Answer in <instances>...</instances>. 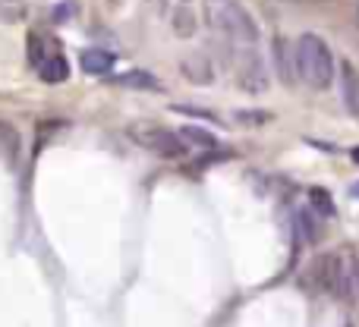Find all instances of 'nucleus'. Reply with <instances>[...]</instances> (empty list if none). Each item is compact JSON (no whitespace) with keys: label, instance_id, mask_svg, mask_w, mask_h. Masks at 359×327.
Wrapping results in <instances>:
<instances>
[{"label":"nucleus","instance_id":"1","mask_svg":"<svg viewBox=\"0 0 359 327\" xmlns=\"http://www.w3.org/2000/svg\"><path fill=\"white\" fill-rule=\"evenodd\" d=\"M293 60H297V79H303L309 88L316 92H325L331 88L337 73V63L334 54H331L328 41L318 35H303L297 44H293Z\"/></svg>","mask_w":359,"mask_h":327},{"label":"nucleus","instance_id":"2","mask_svg":"<svg viewBox=\"0 0 359 327\" xmlns=\"http://www.w3.org/2000/svg\"><path fill=\"white\" fill-rule=\"evenodd\" d=\"M215 25L236 44V48H252L259 41V25H255L252 13L240 4H221L215 6Z\"/></svg>","mask_w":359,"mask_h":327},{"label":"nucleus","instance_id":"3","mask_svg":"<svg viewBox=\"0 0 359 327\" xmlns=\"http://www.w3.org/2000/svg\"><path fill=\"white\" fill-rule=\"evenodd\" d=\"M130 139L139 145V148L151 151V155H158V158H168V161L183 158L186 148H189V145L180 139V132L164 130V126H149V123L130 126Z\"/></svg>","mask_w":359,"mask_h":327},{"label":"nucleus","instance_id":"4","mask_svg":"<svg viewBox=\"0 0 359 327\" xmlns=\"http://www.w3.org/2000/svg\"><path fill=\"white\" fill-rule=\"evenodd\" d=\"M233 76H236V85H240L246 95H265L268 85H271L265 60H262V57L255 54L252 48H240V54H236Z\"/></svg>","mask_w":359,"mask_h":327},{"label":"nucleus","instance_id":"5","mask_svg":"<svg viewBox=\"0 0 359 327\" xmlns=\"http://www.w3.org/2000/svg\"><path fill=\"white\" fill-rule=\"evenodd\" d=\"M180 73H183L186 82H192V85H211L215 82V67H211V60L205 54H189L180 60Z\"/></svg>","mask_w":359,"mask_h":327},{"label":"nucleus","instance_id":"6","mask_svg":"<svg viewBox=\"0 0 359 327\" xmlns=\"http://www.w3.org/2000/svg\"><path fill=\"white\" fill-rule=\"evenodd\" d=\"M341 98L350 117H359V73L350 60L341 63Z\"/></svg>","mask_w":359,"mask_h":327},{"label":"nucleus","instance_id":"7","mask_svg":"<svg viewBox=\"0 0 359 327\" xmlns=\"http://www.w3.org/2000/svg\"><path fill=\"white\" fill-rule=\"evenodd\" d=\"M114 63H117V57L101 48H86L79 54V67L86 76H107L114 69Z\"/></svg>","mask_w":359,"mask_h":327},{"label":"nucleus","instance_id":"8","mask_svg":"<svg viewBox=\"0 0 359 327\" xmlns=\"http://www.w3.org/2000/svg\"><path fill=\"white\" fill-rule=\"evenodd\" d=\"M38 79L48 85H60L69 79V60L63 54H48V60L38 67Z\"/></svg>","mask_w":359,"mask_h":327},{"label":"nucleus","instance_id":"9","mask_svg":"<svg viewBox=\"0 0 359 327\" xmlns=\"http://www.w3.org/2000/svg\"><path fill=\"white\" fill-rule=\"evenodd\" d=\"M117 85L139 88V92H158V88H161V79H158V76H151L149 69H130V73L117 76Z\"/></svg>","mask_w":359,"mask_h":327},{"label":"nucleus","instance_id":"10","mask_svg":"<svg viewBox=\"0 0 359 327\" xmlns=\"http://www.w3.org/2000/svg\"><path fill=\"white\" fill-rule=\"evenodd\" d=\"M309 208H312V214L322 217V221H331V217L337 214L334 198H331V192L322 189V186H312L309 189Z\"/></svg>","mask_w":359,"mask_h":327},{"label":"nucleus","instance_id":"11","mask_svg":"<svg viewBox=\"0 0 359 327\" xmlns=\"http://www.w3.org/2000/svg\"><path fill=\"white\" fill-rule=\"evenodd\" d=\"M274 60H278V76L284 85H293L297 82V60H290V50H287V41L278 38L274 41Z\"/></svg>","mask_w":359,"mask_h":327},{"label":"nucleus","instance_id":"12","mask_svg":"<svg viewBox=\"0 0 359 327\" xmlns=\"http://www.w3.org/2000/svg\"><path fill=\"white\" fill-rule=\"evenodd\" d=\"M180 139H183L186 145H192V148H205V151H215L217 145H221L208 130H202V126H183Z\"/></svg>","mask_w":359,"mask_h":327},{"label":"nucleus","instance_id":"13","mask_svg":"<svg viewBox=\"0 0 359 327\" xmlns=\"http://www.w3.org/2000/svg\"><path fill=\"white\" fill-rule=\"evenodd\" d=\"M19 155V132L13 130L6 120H0V158H4L6 164H13Z\"/></svg>","mask_w":359,"mask_h":327},{"label":"nucleus","instance_id":"14","mask_svg":"<svg viewBox=\"0 0 359 327\" xmlns=\"http://www.w3.org/2000/svg\"><path fill=\"white\" fill-rule=\"evenodd\" d=\"M29 16V4L25 0H0V22L4 25H16Z\"/></svg>","mask_w":359,"mask_h":327},{"label":"nucleus","instance_id":"15","mask_svg":"<svg viewBox=\"0 0 359 327\" xmlns=\"http://www.w3.org/2000/svg\"><path fill=\"white\" fill-rule=\"evenodd\" d=\"M233 120L236 126H243V130H259V126H268L274 120L271 111H233Z\"/></svg>","mask_w":359,"mask_h":327},{"label":"nucleus","instance_id":"16","mask_svg":"<svg viewBox=\"0 0 359 327\" xmlns=\"http://www.w3.org/2000/svg\"><path fill=\"white\" fill-rule=\"evenodd\" d=\"M48 54H50V50H48V41H44L38 32H29V67L38 69L44 60H48Z\"/></svg>","mask_w":359,"mask_h":327},{"label":"nucleus","instance_id":"17","mask_svg":"<svg viewBox=\"0 0 359 327\" xmlns=\"http://www.w3.org/2000/svg\"><path fill=\"white\" fill-rule=\"evenodd\" d=\"M174 32L180 38H189V35H196V16H192L186 6H180V10L174 13Z\"/></svg>","mask_w":359,"mask_h":327},{"label":"nucleus","instance_id":"18","mask_svg":"<svg viewBox=\"0 0 359 327\" xmlns=\"http://www.w3.org/2000/svg\"><path fill=\"white\" fill-rule=\"evenodd\" d=\"M312 221H316V214H312V208H306V211H299V214H297L299 239H303V242H312V239H316V227H312Z\"/></svg>","mask_w":359,"mask_h":327},{"label":"nucleus","instance_id":"19","mask_svg":"<svg viewBox=\"0 0 359 327\" xmlns=\"http://www.w3.org/2000/svg\"><path fill=\"white\" fill-rule=\"evenodd\" d=\"M174 111H177V113H186V117H198V120H215V113H208V111H198V107H183V104H177Z\"/></svg>","mask_w":359,"mask_h":327},{"label":"nucleus","instance_id":"20","mask_svg":"<svg viewBox=\"0 0 359 327\" xmlns=\"http://www.w3.org/2000/svg\"><path fill=\"white\" fill-rule=\"evenodd\" d=\"M350 158H353V161L359 164V148H353V151H350Z\"/></svg>","mask_w":359,"mask_h":327},{"label":"nucleus","instance_id":"21","mask_svg":"<svg viewBox=\"0 0 359 327\" xmlns=\"http://www.w3.org/2000/svg\"><path fill=\"white\" fill-rule=\"evenodd\" d=\"M353 192H356V195H359V183H356V186H353Z\"/></svg>","mask_w":359,"mask_h":327}]
</instances>
